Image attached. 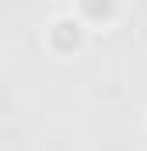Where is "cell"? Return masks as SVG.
<instances>
[{
  "instance_id": "cell-1",
  "label": "cell",
  "mask_w": 147,
  "mask_h": 151,
  "mask_svg": "<svg viewBox=\"0 0 147 151\" xmlns=\"http://www.w3.org/2000/svg\"><path fill=\"white\" fill-rule=\"evenodd\" d=\"M77 25H70V21H63V25H56V32H53V42L60 46V49H70V46H77Z\"/></svg>"
}]
</instances>
